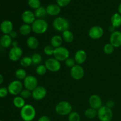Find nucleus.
Wrapping results in <instances>:
<instances>
[{
    "instance_id": "09e8293b",
    "label": "nucleus",
    "mask_w": 121,
    "mask_h": 121,
    "mask_svg": "<svg viewBox=\"0 0 121 121\" xmlns=\"http://www.w3.org/2000/svg\"><path fill=\"white\" fill-rule=\"evenodd\" d=\"M0 121H1V120H0Z\"/></svg>"
},
{
    "instance_id": "c756f323",
    "label": "nucleus",
    "mask_w": 121,
    "mask_h": 121,
    "mask_svg": "<svg viewBox=\"0 0 121 121\" xmlns=\"http://www.w3.org/2000/svg\"><path fill=\"white\" fill-rule=\"evenodd\" d=\"M33 64V61L31 57L24 56L20 60V65L23 67H28Z\"/></svg>"
},
{
    "instance_id": "c03bdc74",
    "label": "nucleus",
    "mask_w": 121,
    "mask_h": 121,
    "mask_svg": "<svg viewBox=\"0 0 121 121\" xmlns=\"http://www.w3.org/2000/svg\"><path fill=\"white\" fill-rule=\"evenodd\" d=\"M109 31L111 33H113V32H114L115 31H116L115 28L113 26H112V25H111V26H110L109 27Z\"/></svg>"
},
{
    "instance_id": "e433bc0d",
    "label": "nucleus",
    "mask_w": 121,
    "mask_h": 121,
    "mask_svg": "<svg viewBox=\"0 0 121 121\" xmlns=\"http://www.w3.org/2000/svg\"><path fill=\"white\" fill-rule=\"evenodd\" d=\"M55 48L51 45H47L44 48V53L47 56L53 55Z\"/></svg>"
},
{
    "instance_id": "b1692460",
    "label": "nucleus",
    "mask_w": 121,
    "mask_h": 121,
    "mask_svg": "<svg viewBox=\"0 0 121 121\" xmlns=\"http://www.w3.org/2000/svg\"><path fill=\"white\" fill-rule=\"evenodd\" d=\"M62 38L67 43H70L74 40V34L69 30L65 31L62 33Z\"/></svg>"
},
{
    "instance_id": "f257e3e1",
    "label": "nucleus",
    "mask_w": 121,
    "mask_h": 121,
    "mask_svg": "<svg viewBox=\"0 0 121 121\" xmlns=\"http://www.w3.org/2000/svg\"><path fill=\"white\" fill-rule=\"evenodd\" d=\"M36 115V111L33 105L27 104L21 109L20 116L24 121H33Z\"/></svg>"
},
{
    "instance_id": "72a5a7b5",
    "label": "nucleus",
    "mask_w": 121,
    "mask_h": 121,
    "mask_svg": "<svg viewBox=\"0 0 121 121\" xmlns=\"http://www.w3.org/2000/svg\"><path fill=\"white\" fill-rule=\"evenodd\" d=\"M69 121H80V116L77 112L72 111L68 115Z\"/></svg>"
},
{
    "instance_id": "bb28decb",
    "label": "nucleus",
    "mask_w": 121,
    "mask_h": 121,
    "mask_svg": "<svg viewBox=\"0 0 121 121\" xmlns=\"http://www.w3.org/2000/svg\"><path fill=\"white\" fill-rule=\"evenodd\" d=\"M13 104H14V105L15 107L20 109H21L22 107H24V106L26 105L25 99H23L22 98H21L20 96H17L15 97V98H14V100H13Z\"/></svg>"
},
{
    "instance_id": "f3484780",
    "label": "nucleus",
    "mask_w": 121,
    "mask_h": 121,
    "mask_svg": "<svg viewBox=\"0 0 121 121\" xmlns=\"http://www.w3.org/2000/svg\"><path fill=\"white\" fill-rule=\"evenodd\" d=\"M74 59L76 65H81L86 61L87 59V54L83 50H79L76 52Z\"/></svg>"
},
{
    "instance_id": "f03ea898",
    "label": "nucleus",
    "mask_w": 121,
    "mask_h": 121,
    "mask_svg": "<svg viewBox=\"0 0 121 121\" xmlns=\"http://www.w3.org/2000/svg\"><path fill=\"white\" fill-rule=\"evenodd\" d=\"M32 31L37 34H42L46 33L48 28V24L44 19L37 18L31 24Z\"/></svg>"
},
{
    "instance_id": "4468645a",
    "label": "nucleus",
    "mask_w": 121,
    "mask_h": 121,
    "mask_svg": "<svg viewBox=\"0 0 121 121\" xmlns=\"http://www.w3.org/2000/svg\"><path fill=\"white\" fill-rule=\"evenodd\" d=\"M89 104L92 108L98 110L102 106V100L98 95H92L89 99Z\"/></svg>"
},
{
    "instance_id": "a18cd8bd",
    "label": "nucleus",
    "mask_w": 121,
    "mask_h": 121,
    "mask_svg": "<svg viewBox=\"0 0 121 121\" xmlns=\"http://www.w3.org/2000/svg\"><path fill=\"white\" fill-rule=\"evenodd\" d=\"M12 46L13 47H17L18 46V43L17 41H14L12 43Z\"/></svg>"
},
{
    "instance_id": "58836bf2",
    "label": "nucleus",
    "mask_w": 121,
    "mask_h": 121,
    "mask_svg": "<svg viewBox=\"0 0 121 121\" xmlns=\"http://www.w3.org/2000/svg\"><path fill=\"white\" fill-rule=\"evenodd\" d=\"M71 0H57V4L60 7H64L68 5Z\"/></svg>"
},
{
    "instance_id": "393cba45",
    "label": "nucleus",
    "mask_w": 121,
    "mask_h": 121,
    "mask_svg": "<svg viewBox=\"0 0 121 121\" xmlns=\"http://www.w3.org/2000/svg\"><path fill=\"white\" fill-rule=\"evenodd\" d=\"M32 31L31 26L27 24H23L21 25L19 28V32L22 35H29Z\"/></svg>"
},
{
    "instance_id": "c9c22d12",
    "label": "nucleus",
    "mask_w": 121,
    "mask_h": 121,
    "mask_svg": "<svg viewBox=\"0 0 121 121\" xmlns=\"http://www.w3.org/2000/svg\"><path fill=\"white\" fill-rule=\"evenodd\" d=\"M20 96L24 99H29L30 97L32 96V92L31 91L27 90L26 89H22L21 93H20Z\"/></svg>"
},
{
    "instance_id": "f704fd0d",
    "label": "nucleus",
    "mask_w": 121,
    "mask_h": 121,
    "mask_svg": "<svg viewBox=\"0 0 121 121\" xmlns=\"http://www.w3.org/2000/svg\"><path fill=\"white\" fill-rule=\"evenodd\" d=\"M115 47L111 43H107L104 46V52L106 54H111L114 52Z\"/></svg>"
},
{
    "instance_id": "79ce46f5",
    "label": "nucleus",
    "mask_w": 121,
    "mask_h": 121,
    "mask_svg": "<svg viewBox=\"0 0 121 121\" xmlns=\"http://www.w3.org/2000/svg\"><path fill=\"white\" fill-rule=\"evenodd\" d=\"M105 106H106L107 107L109 108L112 109V108L115 106V103H114V102L112 101V100H108V101L106 102V105H105Z\"/></svg>"
},
{
    "instance_id": "ea45409f",
    "label": "nucleus",
    "mask_w": 121,
    "mask_h": 121,
    "mask_svg": "<svg viewBox=\"0 0 121 121\" xmlns=\"http://www.w3.org/2000/svg\"><path fill=\"white\" fill-rule=\"evenodd\" d=\"M8 93V88L5 87H2L0 88V98H3L7 96Z\"/></svg>"
},
{
    "instance_id": "a878e982",
    "label": "nucleus",
    "mask_w": 121,
    "mask_h": 121,
    "mask_svg": "<svg viewBox=\"0 0 121 121\" xmlns=\"http://www.w3.org/2000/svg\"><path fill=\"white\" fill-rule=\"evenodd\" d=\"M34 14H35V17L37 18L44 19V18L46 17L47 15L46 8L41 6L37 9H35Z\"/></svg>"
},
{
    "instance_id": "9b49d317",
    "label": "nucleus",
    "mask_w": 121,
    "mask_h": 121,
    "mask_svg": "<svg viewBox=\"0 0 121 121\" xmlns=\"http://www.w3.org/2000/svg\"><path fill=\"white\" fill-rule=\"evenodd\" d=\"M104 34V31L102 27L99 26H95L91 27L88 32V35L91 39L93 40H98L102 37Z\"/></svg>"
},
{
    "instance_id": "5701e85b",
    "label": "nucleus",
    "mask_w": 121,
    "mask_h": 121,
    "mask_svg": "<svg viewBox=\"0 0 121 121\" xmlns=\"http://www.w3.org/2000/svg\"><path fill=\"white\" fill-rule=\"evenodd\" d=\"M111 24L115 28H119L121 26V15L119 13H115L111 18Z\"/></svg>"
},
{
    "instance_id": "4c0bfd02",
    "label": "nucleus",
    "mask_w": 121,
    "mask_h": 121,
    "mask_svg": "<svg viewBox=\"0 0 121 121\" xmlns=\"http://www.w3.org/2000/svg\"><path fill=\"white\" fill-rule=\"evenodd\" d=\"M65 63L67 67H69V68H72L73 66L76 65V61L74 58L69 57L66 59L65 61Z\"/></svg>"
},
{
    "instance_id": "0eeeda50",
    "label": "nucleus",
    "mask_w": 121,
    "mask_h": 121,
    "mask_svg": "<svg viewBox=\"0 0 121 121\" xmlns=\"http://www.w3.org/2000/svg\"><path fill=\"white\" fill-rule=\"evenodd\" d=\"M44 65L47 70L52 72H59L61 69V63L54 57H50L45 61Z\"/></svg>"
},
{
    "instance_id": "2eb2a0df",
    "label": "nucleus",
    "mask_w": 121,
    "mask_h": 121,
    "mask_svg": "<svg viewBox=\"0 0 121 121\" xmlns=\"http://www.w3.org/2000/svg\"><path fill=\"white\" fill-rule=\"evenodd\" d=\"M110 43L115 47L118 48L121 47V32L115 31L111 34L109 37Z\"/></svg>"
},
{
    "instance_id": "37998d69",
    "label": "nucleus",
    "mask_w": 121,
    "mask_h": 121,
    "mask_svg": "<svg viewBox=\"0 0 121 121\" xmlns=\"http://www.w3.org/2000/svg\"><path fill=\"white\" fill-rule=\"evenodd\" d=\"M9 36L12 38V39H15V38L17 37L18 35V33L17 32L15 31H12L10 33V34H9Z\"/></svg>"
},
{
    "instance_id": "dca6fc26",
    "label": "nucleus",
    "mask_w": 121,
    "mask_h": 121,
    "mask_svg": "<svg viewBox=\"0 0 121 121\" xmlns=\"http://www.w3.org/2000/svg\"><path fill=\"white\" fill-rule=\"evenodd\" d=\"M35 16L34 13L30 10H26L22 13L21 15V20L24 24L31 25L35 20Z\"/></svg>"
},
{
    "instance_id": "39448f33",
    "label": "nucleus",
    "mask_w": 121,
    "mask_h": 121,
    "mask_svg": "<svg viewBox=\"0 0 121 121\" xmlns=\"http://www.w3.org/2000/svg\"><path fill=\"white\" fill-rule=\"evenodd\" d=\"M98 117L100 121H111L113 118L112 109L102 106L98 110Z\"/></svg>"
},
{
    "instance_id": "4be33fe9",
    "label": "nucleus",
    "mask_w": 121,
    "mask_h": 121,
    "mask_svg": "<svg viewBox=\"0 0 121 121\" xmlns=\"http://www.w3.org/2000/svg\"><path fill=\"white\" fill-rule=\"evenodd\" d=\"M27 45L30 49L35 50L39 47V40L35 37L30 36L27 39Z\"/></svg>"
},
{
    "instance_id": "a211bd4d",
    "label": "nucleus",
    "mask_w": 121,
    "mask_h": 121,
    "mask_svg": "<svg viewBox=\"0 0 121 121\" xmlns=\"http://www.w3.org/2000/svg\"><path fill=\"white\" fill-rule=\"evenodd\" d=\"M0 29L4 34H9L13 31V22L8 20H4L0 25Z\"/></svg>"
},
{
    "instance_id": "6ab92c4d",
    "label": "nucleus",
    "mask_w": 121,
    "mask_h": 121,
    "mask_svg": "<svg viewBox=\"0 0 121 121\" xmlns=\"http://www.w3.org/2000/svg\"><path fill=\"white\" fill-rule=\"evenodd\" d=\"M47 15L50 16H56L61 12V7L57 4H50L46 8Z\"/></svg>"
},
{
    "instance_id": "c85d7f7f",
    "label": "nucleus",
    "mask_w": 121,
    "mask_h": 121,
    "mask_svg": "<svg viewBox=\"0 0 121 121\" xmlns=\"http://www.w3.org/2000/svg\"><path fill=\"white\" fill-rule=\"evenodd\" d=\"M15 77L18 80H24L25 78L27 76V72H26V70H24L22 68L18 69L16 71H15Z\"/></svg>"
},
{
    "instance_id": "49530a36",
    "label": "nucleus",
    "mask_w": 121,
    "mask_h": 121,
    "mask_svg": "<svg viewBox=\"0 0 121 121\" xmlns=\"http://www.w3.org/2000/svg\"><path fill=\"white\" fill-rule=\"evenodd\" d=\"M4 82V77L1 74H0V85H1V84L3 83Z\"/></svg>"
},
{
    "instance_id": "9d476101",
    "label": "nucleus",
    "mask_w": 121,
    "mask_h": 121,
    "mask_svg": "<svg viewBox=\"0 0 121 121\" xmlns=\"http://www.w3.org/2000/svg\"><path fill=\"white\" fill-rule=\"evenodd\" d=\"M70 76L74 80H80L83 78L85 75V70L83 67L79 65H76L71 68Z\"/></svg>"
},
{
    "instance_id": "20e7f679",
    "label": "nucleus",
    "mask_w": 121,
    "mask_h": 121,
    "mask_svg": "<svg viewBox=\"0 0 121 121\" xmlns=\"http://www.w3.org/2000/svg\"><path fill=\"white\" fill-rule=\"evenodd\" d=\"M55 111L60 116L69 115L72 112V106L67 101H61L55 107Z\"/></svg>"
},
{
    "instance_id": "473e14b6",
    "label": "nucleus",
    "mask_w": 121,
    "mask_h": 121,
    "mask_svg": "<svg viewBox=\"0 0 121 121\" xmlns=\"http://www.w3.org/2000/svg\"><path fill=\"white\" fill-rule=\"evenodd\" d=\"M28 5L33 9H37L41 7V2L40 0H28Z\"/></svg>"
},
{
    "instance_id": "1a4fd4ad",
    "label": "nucleus",
    "mask_w": 121,
    "mask_h": 121,
    "mask_svg": "<svg viewBox=\"0 0 121 121\" xmlns=\"http://www.w3.org/2000/svg\"><path fill=\"white\" fill-rule=\"evenodd\" d=\"M23 81V85L25 89L31 92L38 86L37 79L31 74L27 75Z\"/></svg>"
},
{
    "instance_id": "aec40b11",
    "label": "nucleus",
    "mask_w": 121,
    "mask_h": 121,
    "mask_svg": "<svg viewBox=\"0 0 121 121\" xmlns=\"http://www.w3.org/2000/svg\"><path fill=\"white\" fill-rule=\"evenodd\" d=\"M12 39L9 34H4L0 39V44L4 48H8L12 45Z\"/></svg>"
},
{
    "instance_id": "2f4dec72",
    "label": "nucleus",
    "mask_w": 121,
    "mask_h": 121,
    "mask_svg": "<svg viewBox=\"0 0 121 121\" xmlns=\"http://www.w3.org/2000/svg\"><path fill=\"white\" fill-rule=\"evenodd\" d=\"M47 68L44 65H39L35 69V72L39 76H43L47 72Z\"/></svg>"
},
{
    "instance_id": "7c9ffc66",
    "label": "nucleus",
    "mask_w": 121,
    "mask_h": 121,
    "mask_svg": "<svg viewBox=\"0 0 121 121\" xmlns=\"http://www.w3.org/2000/svg\"><path fill=\"white\" fill-rule=\"evenodd\" d=\"M31 57L32 61H33V64H34V65H39L42 61V57H41V54L39 53H34Z\"/></svg>"
},
{
    "instance_id": "f8f14e48",
    "label": "nucleus",
    "mask_w": 121,
    "mask_h": 121,
    "mask_svg": "<svg viewBox=\"0 0 121 121\" xmlns=\"http://www.w3.org/2000/svg\"><path fill=\"white\" fill-rule=\"evenodd\" d=\"M47 89L44 86H38L32 91V97L35 100H41L47 96Z\"/></svg>"
},
{
    "instance_id": "a19ab883",
    "label": "nucleus",
    "mask_w": 121,
    "mask_h": 121,
    "mask_svg": "<svg viewBox=\"0 0 121 121\" xmlns=\"http://www.w3.org/2000/svg\"><path fill=\"white\" fill-rule=\"evenodd\" d=\"M38 121H51L50 118L48 117L46 115H43L40 117V118L38 119Z\"/></svg>"
},
{
    "instance_id": "ddd939ff",
    "label": "nucleus",
    "mask_w": 121,
    "mask_h": 121,
    "mask_svg": "<svg viewBox=\"0 0 121 121\" xmlns=\"http://www.w3.org/2000/svg\"><path fill=\"white\" fill-rule=\"evenodd\" d=\"M9 58L11 61H17L22 58V50L20 47H13L8 53Z\"/></svg>"
},
{
    "instance_id": "cd10ccee",
    "label": "nucleus",
    "mask_w": 121,
    "mask_h": 121,
    "mask_svg": "<svg viewBox=\"0 0 121 121\" xmlns=\"http://www.w3.org/2000/svg\"><path fill=\"white\" fill-rule=\"evenodd\" d=\"M85 115L88 119H94L98 117V111L92 108H90L85 111Z\"/></svg>"
},
{
    "instance_id": "de8ad7c7",
    "label": "nucleus",
    "mask_w": 121,
    "mask_h": 121,
    "mask_svg": "<svg viewBox=\"0 0 121 121\" xmlns=\"http://www.w3.org/2000/svg\"><path fill=\"white\" fill-rule=\"evenodd\" d=\"M118 11H119V13L121 15V3L118 6Z\"/></svg>"
},
{
    "instance_id": "412c9836",
    "label": "nucleus",
    "mask_w": 121,
    "mask_h": 121,
    "mask_svg": "<svg viewBox=\"0 0 121 121\" xmlns=\"http://www.w3.org/2000/svg\"><path fill=\"white\" fill-rule=\"evenodd\" d=\"M63 42V39L62 37L60 36V35H54L51 39L50 45L54 48H56L57 47H61Z\"/></svg>"
},
{
    "instance_id": "6e6552de",
    "label": "nucleus",
    "mask_w": 121,
    "mask_h": 121,
    "mask_svg": "<svg viewBox=\"0 0 121 121\" xmlns=\"http://www.w3.org/2000/svg\"><path fill=\"white\" fill-rule=\"evenodd\" d=\"M7 88L8 92L12 95H18L23 89V84L20 80H15L11 82Z\"/></svg>"
},
{
    "instance_id": "7ed1b4c3",
    "label": "nucleus",
    "mask_w": 121,
    "mask_h": 121,
    "mask_svg": "<svg viewBox=\"0 0 121 121\" xmlns=\"http://www.w3.org/2000/svg\"><path fill=\"white\" fill-rule=\"evenodd\" d=\"M53 27L56 31L59 32H64L69 30L70 27V22L67 18L61 17H57L53 20Z\"/></svg>"
},
{
    "instance_id": "423d86ee",
    "label": "nucleus",
    "mask_w": 121,
    "mask_h": 121,
    "mask_svg": "<svg viewBox=\"0 0 121 121\" xmlns=\"http://www.w3.org/2000/svg\"><path fill=\"white\" fill-rule=\"evenodd\" d=\"M69 56L70 52L69 50L63 46L55 48L54 54H53L54 57L60 62L65 61L67 58L69 57Z\"/></svg>"
}]
</instances>
